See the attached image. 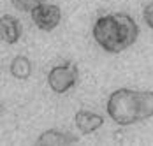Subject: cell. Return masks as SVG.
<instances>
[{
  "label": "cell",
  "mask_w": 153,
  "mask_h": 146,
  "mask_svg": "<svg viewBox=\"0 0 153 146\" xmlns=\"http://www.w3.org/2000/svg\"><path fill=\"white\" fill-rule=\"evenodd\" d=\"M139 28L125 13L100 16L93 25V39L107 53H122L137 41Z\"/></svg>",
  "instance_id": "6da1fadb"
},
{
  "label": "cell",
  "mask_w": 153,
  "mask_h": 146,
  "mask_svg": "<svg viewBox=\"0 0 153 146\" xmlns=\"http://www.w3.org/2000/svg\"><path fill=\"white\" fill-rule=\"evenodd\" d=\"M107 115L118 125H132L153 116V92L120 88L107 99Z\"/></svg>",
  "instance_id": "7a4b0ae2"
},
{
  "label": "cell",
  "mask_w": 153,
  "mask_h": 146,
  "mask_svg": "<svg viewBox=\"0 0 153 146\" xmlns=\"http://www.w3.org/2000/svg\"><path fill=\"white\" fill-rule=\"evenodd\" d=\"M77 67L72 62H63L60 65L53 67L48 74L49 88L55 93H65L77 83Z\"/></svg>",
  "instance_id": "3957f363"
},
{
  "label": "cell",
  "mask_w": 153,
  "mask_h": 146,
  "mask_svg": "<svg viewBox=\"0 0 153 146\" xmlns=\"http://www.w3.org/2000/svg\"><path fill=\"white\" fill-rule=\"evenodd\" d=\"M32 19L35 23V27L44 32H49V30L56 28L60 25L62 19V11L58 5L55 4H41L37 5L33 11H32Z\"/></svg>",
  "instance_id": "277c9868"
},
{
  "label": "cell",
  "mask_w": 153,
  "mask_h": 146,
  "mask_svg": "<svg viewBox=\"0 0 153 146\" xmlns=\"http://www.w3.org/2000/svg\"><path fill=\"white\" fill-rule=\"evenodd\" d=\"M21 37V25L11 14H4L0 18V39L7 44H14Z\"/></svg>",
  "instance_id": "5b68a950"
},
{
  "label": "cell",
  "mask_w": 153,
  "mask_h": 146,
  "mask_svg": "<svg viewBox=\"0 0 153 146\" xmlns=\"http://www.w3.org/2000/svg\"><path fill=\"white\" fill-rule=\"evenodd\" d=\"M102 123H104V118L97 113L86 111V109H81L76 113V127L83 134H92L97 129H100Z\"/></svg>",
  "instance_id": "8992f818"
},
{
  "label": "cell",
  "mask_w": 153,
  "mask_h": 146,
  "mask_svg": "<svg viewBox=\"0 0 153 146\" xmlns=\"http://www.w3.org/2000/svg\"><path fill=\"white\" fill-rule=\"evenodd\" d=\"M69 143H77V137L69 134V132L62 130H46L44 134H41L35 141V145H48V146H58V145H69Z\"/></svg>",
  "instance_id": "52a82bcc"
},
{
  "label": "cell",
  "mask_w": 153,
  "mask_h": 146,
  "mask_svg": "<svg viewBox=\"0 0 153 146\" xmlns=\"http://www.w3.org/2000/svg\"><path fill=\"white\" fill-rule=\"evenodd\" d=\"M11 74L18 79H28L32 74V63L30 60L23 55H18L11 62Z\"/></svg>",
  "instance_id": "ba28073f"
},
{
  "label": "cell",
  "mask_w": 153,
  "mask_h": 146,
  "mask_svg": "<svg viewBox=\"0 0 153 146\" xmlns=\"http://www.w3.org/2000/svg\"><path fill=\"white\" fill-rule=\"evenodd\" d=\"M46 0H11V4L14 5L18 11H23V13H32L37 5L44 4Z\"/></svg>",
  "instance_id": "9c48e42d"
},
{
  "label": "cell",
  "mask_w": 153,
  "mask_h": 146,
  "mask_svg": "<svg viewBox=\"0 0 153 146\" xmlns=\"http://www.w3.org/2000/svg\"><path fill=\"white\" fill-rule=\"evenodd\" d=\"M143 16H144L146 25H148L150 28H153V2H152V4H148V5L144 7V13H143Z\"/></svg>",
  "instance_id": "30bf717a"
}]
</instances>
